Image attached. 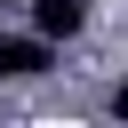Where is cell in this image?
Listing matches in <instances>:
<instances>
[{"label":"cell","instance_id":"1","mask_svg":"<svg viewBox=\"0 0 128 128\" xmlns=\"http://www.w3.org/2000/svg\"><path fill=\"white\" fill-rule=\"evenodd\" d=\"M40 72H56V40H24V32H0V80H40Z\"/></svg>","mask_w":128,"mask_h":128},{"label":"cell","instance_id":"2","mask_svg":"<svg viewBox=\"0 0 128 128\" xmlns=\"http://www.w3.org/2000/svg\"><path fill=\"white\" fill-rule=\"evenodd\" d=\"M32 24H40V40H80L88 32V0H32Z\"/></svg>","mask_w":128,"mask_h":128}]
</instances>
